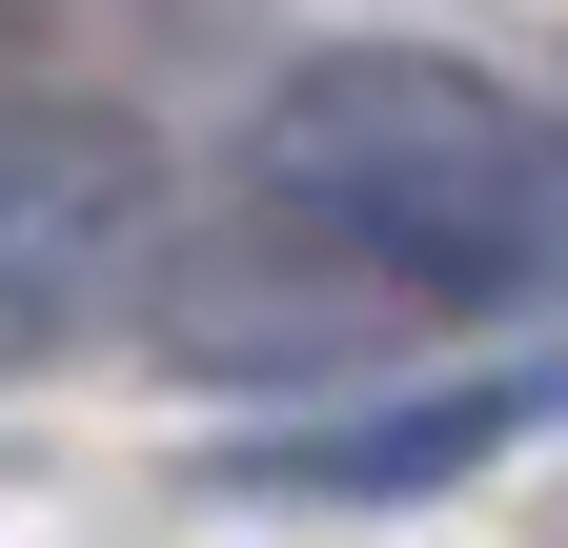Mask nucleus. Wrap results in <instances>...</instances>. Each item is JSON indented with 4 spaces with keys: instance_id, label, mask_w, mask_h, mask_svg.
<instances>
[{
    "instance_id": "f257e3e1",
    "label": "nucleus",
    "mask_w": 568,
    "mask_h": 548,
    "mask_svg": "<svg viewBox=\"0 0 568 548\" xmlns=\"http://www.w3.org/2000/svg\"><path fill=\"white\" fill-rule=\"evenodd\" d=\"M244 183H264L284 244H325L345 285H386V305H508V285H568V143H548L508 82L406 61V41L305 61V82L264 102Z\"/></svg>"
},
{
    "instance_id": "f03ea898",
    "label": "nucleus",
    "mask_w": 568,
    "mask_h": 548,
    "mask_svg": "<svg viewBox=\"0 0 568 548\" xmlns=\"http://www.w3.org/2000/svg\"><path fill=\"white\" fill-rule=\"evenodd\" d=\"M142 143L82 102H0V366H41V346H82V325L142 285Z\"/></svg>"
},
{
    "instance_id": "7ed1b4c3",
    "label": "nucleus",
    "mask_w": 568,
    "mask_h": 548,
    "mask_svg": "<svg viewBox=\"0 0 568 548\" xmlns=\"http://www.w3.org/2000/svg\"><path fill=\"white\" fill-rule=\"evenodd\" d=\"M508 427H548V366H508V386H426V406H366V427H305V447H264V488H447V467H487Z\"/></svg>"
}]
</instances>
